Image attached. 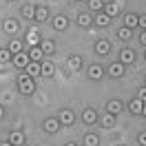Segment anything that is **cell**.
Wrapping results in <instances>:
<instances>
[{
    "label": "cell",
    "mask_w": 146,
    "mask_h": 146,
    "mask_svg": "<svg viewBox=\"0 0 146 146\" xmlns=\"http://www.w3.org/2000/svg\"><path fill=\"white\" fill-rule=\"evenodd\" d=\"M16 82H18V91L22 95H31V93L36 91V82H33V78H29L27 73H20Z\"/></svg>",
    "instance_id": "1"
},
{
    "label": "cell",
    "mask_w": 146,
    "mask_h": 146,
    "mask_svg": "<svg viewBox=\"0 0 146 146\" xmlns=\"http://www.w3.org/2000/svg\"><path fill=\"white\" fill-rule=\"evenodd\" d=\"M11 62H13V66H18V69H27V64L31 62V58H29V53H25V51H20V53H16L13 58H11Z\"/></svg>",
    "instance_id": "2"
},
{
    "label": "cell",
    "mask_w": 146,
    "mask_h": 146,
    "mask_svg": "<svg viewBox=\"0 0 146 146\" xmlns=\"http://www.w3.org/2000/svg\"><path fill=\"white\" fill-rule=\"evenodd\" d=\"M40 42H42L40 31H38L36 27H31V29L27 31V44H29V46H40Z\"/></svg>",
    "instance_id": "3"
},
{
    "label": "cell",
    "mask_w": 146,
    "mask_h": 146,
    "mask_svg": "<svg viewBox=\"0 0 146 146\" xmlns=\"http://www.w3.org/2000/svg\"><path fill=\"white\" fill-rule=\"evenodd\" d=\"M58 119H60V124H62V126H71L73 122H75V113H73L71 109H62Z\"/></svg>",
    "instance_id": "4"
},
{
    "label": "cell",
    "mask_w": 146,
    "mask_h": 146,
    "mask_svg": "<svg viewBox=\"0 0 146 146\" xmlns=\"http://www.w3.org/2000/svg\"><path fill=\"white\" fill-rule=\"evenodd\" d=\"M60 126H62V124H60V119H58V117H46L44 124H42V128H44L46 133H58Z\"/></svg>",
    "instance_id": "5"
},
{
    "label": "cell",
    "mask_w": 146,
    "mask_h": 146,
    "mask_svg": "<svg viewBox=\"0 0 146 146\" xmlns=\"http://www.w3.org/2000/svg\"><path fill=\"white\" fill-rule=\"evenodd\" d=\"M25 73H27L29 78H33V80H36L38 75H42V66H40V62H29L27 69H25Z\"/></svg>",
    "instance_id": "6"
},
{
    "label": "cell",
    "mask_w": 146,
    "mask_h": 146,
    "mask_svg": "<svg viewBox=\"0 0 146 146\" xmlns=\"http://www.w3.org/2000/svg\"><path fill=\"white\" fill-rule=\"evenodd\" d=\"M95 53L98 55H109L111 53V42L109 40H98V42H95Z\"/></svg>",
    "instance_id": "7"
},
{
    "label": "cell",
    "mask_w": 146,
    "mask_h": 146,
    "mask_svg": "<svg viewBox=\"0 0 146 146\" xmlns=\"http://www.w3.org/2000/svg\"><path fill=\"white\" fill-rule=\"evenodd\" d=\"M51 25L55 31H64L69 27V20H66V16H55V18H51Z\"/></svg>",
    "instance_id": "8"
},
{
    "label": "cell",
    "mask_w": 146,
    "mask_h": 146,
    "mask_svg": "<svg viewBox=\"0 0 146 146\" xmlns=\"http://www.w3.org/2000/svg\"><path fill=\"white\" fill-rule=\"evenodd\" d=\"M2 29H5L7 33H11V36H13V33H18L20 22H18V20H13V18H9V20H5V22H2Z\"/></svg>",
    "instance_id": "9"
},
{
    "label": "cell",
    "mask_w": 146,
    "mask_h": 146,
    "mask_svg": "<svg viewBox=\"0 0 146 146\" xmlns=\"http://www.w3.org/2000/svg\"><path fill=\"white\" fill-rule=\"evenodd\" d=\"M122 109H124V104L119 100H109L106 102V113H111V115H117Z\"/></svg>",
    "instance_id": "10"
},
{
    "label": "cell",
    "mask_w": 146,
    "mask_h": 146,
    "mask_svg": "<svg viewBox=\"0 0 146 146\" xmlns=\"http://www.w3.org/2000/svg\"><path fill=\"white\" fill-rule=\"evenodd\" d=\"M133 60H135V51L133 49H122L119 51V62L122 64H131Z\"/></svg>",
    "instance_id": "11"
},
{
    "label": "cell",
    "mask_w": 146,
    "mask_h": 146,
    "mask_svg": "<svg viewBox=\"0 0 146 146\" xmlns=\"http://www.w3.org/2000/svg\"><path fill=\"white\" fill-rule=\"evenodd\" d=\"M109 75L111 78H122V75H124V64L122 62H113L109 66Z\"/></svg>",
    "instance_id": "12"
},
{
    "label": "cell",
    "mask_w": 146,
    "mask_h": 146,
    "mask_svg": "<svg viewBox=\"0 0 146 146\" xmlns=\"http://www.w3.org/2000/svg\"><path fill=\"white\" fill-rule=\"evenodd\" d=\"M29 58H31V62H42L44 60V51L40 46H31L29 49Z\"/></svg>",
    "instance_id": "13"
},
{
    "label": "cell",
    "mask_w": 146,
    "mask_h": 146,
    "mask_svg": "<svg viewBox=\"0 0 146 146\" xmlns=\"http://www.w3.org/2000/svg\"><path fill=\"white\" fill-rule=\"evenodd\" d=\"M104 13H106V16H109V18L113 20V18H115V16L119 13L117 2H104Z\"/></svg>",
    "instance_id": "14"
},
{
    "label": "cell",
    "mask_w": 146,
    "mask_h": 146,
    "mask_svg": "<svg viewBox=\"0 0 146 146\" xmlns=\"http://www.w3.org/2000/svg\"><path fill=\"white\" fill-rule=\"evenodd\" d=\"M142 109H144V102L142 100H131L128 102V111H131V113H133V115H142Z\"/></svg>",
    "instance_id": "15"
},
{
    "label": "cell",
    "mask_w": 146,
    "mask_h": 146,
    "mask_svg": "<svg viewBox=\"0 0 146 146\" xmlns=\"http://www.w3.org/2000/svg\"><path fill=\"white\" fill-rule=\"evenodd\" d=\"M82 119L86 122V124H95L98 119H100V115L95 113L93 109H84V113H82Z\"/></svg>",
    "instance_id": "16"
},
{
    "label": "cell",
    "mask_w": 146,
    "mask_h": 146,
    "mask_svg": "<svg viewBox=\"0 0 146 146\" xmlns=\"http://www.w3.org/2000/svg\"><path fill=\"white\" fill-rule=\"evenodd\" d=\"M102 75H104V69H102L100 64H91L89 66V78L91 80H100Z\"/></svg>",
    "instance_id": "17"
},
{
    "label": "cell",
    "mask_w": 146,
    "mask_h": 146,
    "mask_svg": "<svg viewBox=\"0 0 146 146\" xmlns=\"http://www.w3.org/2000/svg\"><path fill=\"white\" fill-rule=\"evenodd\" d=\"M66 66H69V71H78V69L82 66V58H80V55H71V58L66 60Z\"/></svg>",
    "instance_id": "18"
},
{
    "label": "cell",
    "mask_w": 146,
    "mask_h": 146,
    "mask_svg": "<svg viewBox=\"0 0 146 146\" xmlns=\"http://www.w3.org/2000/svg\"><path fill=\"white\" fill-rule=\"evenodd\" d=\"M40 66H42V75H44V78H51V75L55 73L53 62H49V60H42V62H40Z\"/></svg>",
    "instance_id": "19"
},
{
    "label": "cell",
    "mask_w": 146,
    "mask_h": 146,
    "mask_svg": "<svg viewBox=\"0 0 146 146\" xmlns=\"http://www.w3.org/2000/svg\"><path fill=\"white\" fill-rule=\"evenodd\" d=\"M93 22H95V25H98V27H106V25H111V22H113V20H111L109 16H106V13H104V11H100V13H98V16H95V18H93Z\"/></svg>",
    "instance_id": "20"
},
{
    "label": "cell",
    "mask_w": 146,
    "mask_h": 146,
    "mask_svg": "<svg viewBox=\"0 0 146 146\" xmlns=\"http://www.w3.org/2000/svg\"><path fill=\"white\" fill-rule=\"evenodd\" d=\"M100 124H102L104 128H113V126H115V115H111V113H104V115L100 117Z\"/></svg>",
    "instance_id": "21"
},
{
    "label": "cell",
    "mask_w": 146,
    "mask_h": 146,
    "mask_svg": "<svg viewBox=\"0 0 146 146\" xmlns=\"http://www.w3.org/2000/svg\"><path fill=\"white\" fill-rule=\"evenodd\" d=\"M9 142L13 146H22L25 144V135L20 133V131H11V135H9Z\"/></svg>",
    "instance_id": "22"
},
{
    "label": "cell",
    "mask_w": 146,
    "mask_h": 146,
    "mask_svg": "<svg viewBox=\"0 0 146 146\" xmlns=\"http://www.w3.org/2000/svg\"><path fill=\"white\" fill-rule=\"evenodd\" d=\"M40 49L44 51V55H51L55 51V42L53 40H42V42H40Z\"/></svg>",
    "instance_id": "23"
},
{
    "label": "cell",
    "mask_w": 146,
    "mask_h": 146,
    "mask_svg": "<svg viewBox=\"0 0 146 146\" xmlns=\"http://www.w3.org/2000/svg\"><path fill=\"white\" fill-rule=\"evenodd\" d=\"M22 49H25V44H22V40H18V38H13V40L9 42V51H11L13 55H16V53H20Z\"/></svg>",
    "instance_id": "24"
},
{
    "label": "cell",
    "mask_w": 146,
    "mask_h": 146,
    "mask_svg": "<svg viewBox=\"0 0 146 146\" xmlns=\"http://www.w3.org/2000/svg\"><path fill=\"white\" fill-rule=\"evenodd\" d=\"M49 18V9L46 7H36V16H33V20H38V22H42V20Z\"/></svg>",
    "instance_id": "25"
},
{
    "label": "cell",
    "mask_w": 146,
    "mask_h": 146,
    "mask_svg": "<svg viewBox=\"0 0 146 146\" xmlns=\"http://www.w3.org/2000/svg\"><path fill=\"white\" fill-rule=\"evenodd\" d=\"M98 144H100V137L95 133H86L84 135V146H98Z\"/></svg>",
    "instance_id": "26"
},
{
    "label": "cell",
    "mask_w": 146,
    "mask_h": 146,
    "mask_svg": "<svg viewBox=\"0 0 146 146\" xmlns=\"http://www.w3.org/2000/svg\"><path fill=\"white\" fill-rule=\"evenodd\" d=\"M124 27H126V29H135L137 27V16H135V13H126V18H124Z\"/></svg>",
    "instance_id": "27"
},
{
    "label": "cell",
    "mask_w": 146,
    "mask_h": 146,
    "mask_svg": "<svg viewBox=\"0 0 146 146\" xmlns=\"http://www.w3.org/2000/svg\"><path fill=\"white\" fill-rule=\"evenodd\" d=\"M91 22H93L91 13H80V16H78V25H80V27H91Z\"/></svg>",
    "instance_id": "28"
},
{
    "label": "cell",
    "mask_w": 146,
    "mask_h": 146,
    "mask_svg": "<svg viewBox=\"0 0 146 146\" xmlns=\"http://www.w3.org/2000/svg\"><path fill=\"white\" fill-rule=\"evenodd\" d=\"M86 5H89V9H91V11H98V13L104 11V2H102V0H89Z\"/></svg>",
    "instance_id": "29"
},
{
    "label": "cell",
    "mask_w": 146,
    "mask_h": 146,
    "mask_svg": "<svg viewBox=\"0 0 146 146\" xmlns=\"http://www.w3.org/2000/svg\"><path fill=\"white\" fill-rule=\"evenodd\" d=\"M131 31H133V29H126V27H122V29L117 31V38L122 40V42H128V40H131Z\"/></svg>",
    "instance_id": "30"
},
{
    "label": "cell",
    "mask_w": 146,
    "mask_h": 146,
    "mask_svg": "<svg viewBox=\"0 0 146 146\" xmlns=\"http://www.w3.org/2000/svg\"><path fill=\"white\" fill-rule=\"evenodd\" d=\"M22 16L33 20V16H36V7H33V5H25V7H22Z\"/></svg>",
    "instance_id": "31"
},
{
    "label": "cell",
    "mask_w": 146,
    "mask_h": 146,
    "mask_svg": "<svg viewBox=\"0 0 146 146\" xmlns=\"http://www.w3.org/2000/svg\"><path fill=\"white\" fill-rule=\"evenodd\" d=\"M11 58H13V53H11L9 49H0V64L11 62Z\"/></svg>",
    "instance_id": "32"
},
{
    "label": "cell",
    "mask_w": 146,
    "mask_h": 146,
    "mask_svg": "<svg viewBox=\"0 0 146 146\" xmlns=\"http://www.w3.org/2000/svg\"><path fill=\"white\" fill-rule=\"evenodd\" d=\"M137 27H142L146 31V13H142V16H137Z\"/></svg>",
    "instance_id": "33"
},
{
    "label": "cell",
    "mask_w": 146,
    "mask_h": 146,
    "mask_svg": "<svg viewBox=\"0 0 146 146\" xmlns=\"http://www.w3.org/2000/svg\"><path fill=\"white\" fill-rule=\"evenodd\" d=\"M137 144H142V146H146V131H142L139 135H137Z\"/></svg>",
    "instance_id": "34"
},
{
    "label": "cell",
    "mask_w": 146,
    "mask_h": 146,
    "mask_svg": "<svg viewBox=\"0 0 146 146\" xmlns=\"http://www.w3.org/2000/svg\"><path fill=\"white\" fill-rule=\"evenodd\" d=\"M137 100L146 102V86H142V89H139V93H137Z\"/></svg>",
    "instance_id": "35"
},
{
    "label": "cell",
    "mask_w": 146,
    "mask_h": 146,
    "mask_svg": "<svg viewBox=\"0 0 146 146\" xmlns=\"http://www.w3.org/2000/svg\"><path fill=\"white\" fill-rule=\"evenodd\" d=\"M139 40H142V44L146 46V31H142V38H139Z\"/></svg>",
    "instance_id": "36"
},
{
    "label": "cell",
    "mask_w": 146,
    "mask_h": 146,
    "mask_svg": "<svg viewBox=\"0 0 146 146\" xmlns=\"http://www.w3.org/2000/svg\"><path fill=\"white\" fill-rule=\"evenodd\" d=\"M5 117V109H2V104H0V119Z\"/></svg>",
    "instance_id": "37"
},
{
    "label": "cell",
    "mask_w": 146,
    "mask_h": 146,
    "mask_svg": "<svg viewBox=\"0 0 146 146\" xmlns=\"http://www.w3.org/2000/svg\"><path fill=\"white\" fill-rule=\"evenodd\" d=\"M0 146H13V144H11V142H2Z\"/></svg>",
    "instance_id": "38"
},
{
    "label": "cell",
    "mask_w": 146,
    "mask_h": 146,
    "mask_svg": "<svg viewBox=\"0 0 146 146\" xmlns=\"http://www.w3.org/2000/svg\"><path fill=\"white\" fill-rule=\"evenodd\" d=\"M142 115H146V102H144V109H142Z\"/></svg>",
    "instance_id": "39"
},
{
    "label": "cell",
    "mask_w": 146,
    "mask_h": 146,
    "mask_svg": "<svg viewBox=\"0 0 146 146\" xmlns=\"http://www.w3.org/2000/svg\"><path fill=\"white\" fill-rule=\"evenodd\" d=\"M64 146H78V144H73V142H69V144H64Z\"/></svg>",
    "instance_id": "40"
},
{
    "label": "cell",
    "mask_w": 146,
    "mask_h": 146,
    "mask_svg": "<svg viewBox=\"0 0 146 146\" xmlns=\"http://www.w3.org/2000/svg\"><path fill=\"white\" fill-rule=\"evenodd\" d=\"M144 58H146V53H144Z\"/></svg>",
    "instance_id": "41"
}]
</instances>
